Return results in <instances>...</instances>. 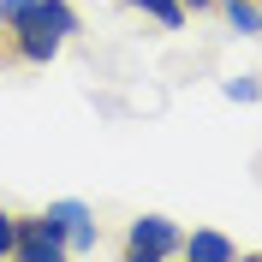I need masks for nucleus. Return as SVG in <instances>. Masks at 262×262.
Wrapping results in <instances>:
<instances>
[{
  "instance_id": "10",
  "label": "nucleus",
  "mask_w": 262,
  "mask_h": 262,
  "mask_svg": "<svg viewBox=\"0 0 262 262\" xmlns=\"http://www.w3.org/2000/svg\"><path fill=\"white\" fill-rule=\"evenodd\" d=\"M12 232H18V214H12V209H0V262L12 256Z\"/></svg>"
},
{
  "instance_id": "7",
  "label": "nucleus",
  "mask_w": 262,
  "mask_h": 262,
  "mask_svg": "<svg viewBox=\"0 0 262 262\" xmlns=\"http://www.w3.org/2000/svg\"><path fill=\"white\" fill-rule=\"evenodd\" d=\"M221 12L238 36H262V0H221Z\"/></svg>"
},
{
  "instance_id": "1",
  "label": "nucleus",
  "mask_w": 262,
  "mask_h": 262,
  "mask_svg": "<svg viewBox=\"0 0 262 262\" xmlns=\"http://www.w3.org/2000/svg\"><path fill=\"white\" fill-rule=\"evenodd\" d=\"M78 12H72V0H36L30 12L12 24V54L24 66H54L60 60V48L78 36Z\"/></svg>"
},
{
  "instance_id": "6",
  "label": "nucleus",
  "mask_w": 262,
  "mask_h": 262,
  "mask_svg": "<svg viewBox=\"0 0 262 262\" xmlns=\"http://www.w3.org/2000/svg\"><path fill=\"white\" fill-rule=\"evenodd\" d=\"M119 6H137V12L155 18L161 30H185V0H119Z\"/></svg>"
},
{
  "instance_id": "3",
  "label": "nucleus",
  "mask_w": 262,
  "mask_h": 262,
  "mask_svg": "<svg viewBox=\"0 0 262 262\" xmlns=\"http://www.w3.org/2000/svg\"><path fill=\"white\" fill-rule=\"evenodd\" d=\"M12 256L18 262H60V256H72V238H66V227L54 221L48 209H42V214H18Z\"/></svg>"
},
{
  "instance_id": "11",
  "label": "nucleus",
  "mask_w": 262,
  "mask_h": 262,
  "mask_svg": "<svg viewBox=\"0 0 262 262\" xmlns=\"http://www.w3.org/2000/svg\"><path fill=\"white\" fill-rule=\"evenodd\" d=\"M209 6H221V0H185V12H209Z\"/></svg>"
},
{
  "instance_id": "8",
  "label": "nucleus",
  "mask_w": 262,
  "mask_h": 262,
  "mask_svg": "<svg viewBox=\"0 0 262 262\" xmlns=\"http://www.w3.org/2000/svg\"><path fill=\"white\" fill-rule=\"evenodd\" d=\"M221 96H227V101H245V107H250V101H262V78L238 72V78H227V83H221Z\"/></svg>"
},
{
  "instance_id": "2",
  "label": "nucleus",
  "mask_w": 262,
  "mask_h": 262,
  "mask_svg": "<svg viewBox=\"0 0 262 262\" xmlns=\"http://www.w3.org/2000/svg\"><path fill=\"white\" fill-rule=\"evenodd\" d=\"M179 250H185V232L167 214H137L125 227V262H167Z\"/></svg>"
},
{
  "instance_id": "4",
  "label": "nucleus",
  "mask_w": 262,
  "mask_h": 262,
  "mask_svg": "<svg viewBox=\"0 0 262 262\" xmlns=\"http://www.w3.org/2000/svg\"><path fill=\"white\" fill-rule=\"evenodd\" d=\"M48 214L66 227V238H72V256H96V209L90 203H78V196H60V203H48Z\"/></svg>"
},
{
  "instance_id": "5",
  "label": "nucleus",
  "mask_w": 262,
  "mask_h": 262,
  "mask_svg": "<svg viewBox=\"0 0 262 262\" xmlns=\"http://www.w3.org/2000/svg\"><path fill=\"white\" fill-rule=\"evenodd\" d=\"M179 256H191V262H238V245L227 232H214V227H196V232H185Z\"/></svg>"
},
{
  "instance_id": "9",
  "label": "nucleus",
  "mask_w": 262,
  "mask_h": 262,
  "mask_svg": "<svg viewBox=\"0 0 262 262\" xmlns=\"http://www.w3.org/2000/svg\"><path fill=\"white\" fill-rule=\"evenodd\" d=\"M30 6H36V0H0V30H12V24L30 12Z\"/></svg>"
}]
</instances>
